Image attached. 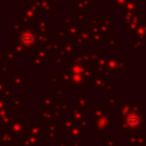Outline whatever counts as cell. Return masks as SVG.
<instances>
[{
  "instance_id": "1",
  "label": "cell",
  "mask_w": 146,
  "mask_h": 146,
  "mask_svg": "<svg viewBox=\"0 0 146 146\" xmlns=\"http://www.w3.org/2000/svg\"><path fill=\"white\" fill-rule=\"evenodd\" d=\"M126 122L128 126L136 127L141 123V115H140L139 113H129L128 115L126 117Z\"/></svg>"
},
{
  "instance_id": "2",
  "label": "cell",
  "mask_w": 146,
  "mask_h": 146,
  "mask_svg": "<svg viewBox=\"0 0 146 146\" xmlns=\"http://www.w3.org/2000/svg\"><path fill=\"white\" fill-rule=\"evenodd\" d=\"M22 40L25 41L26 44H30L31 41H33V40H35V36H33V35H31V33H28V32H27V33H25V35L22 36Z\"/></svg>"
}]
</instances>
